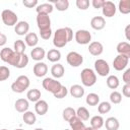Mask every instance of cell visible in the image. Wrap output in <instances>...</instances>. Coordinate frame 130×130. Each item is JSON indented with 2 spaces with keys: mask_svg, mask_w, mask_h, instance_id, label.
I'll list each match as a JSON object with an SVG mask.
<instances>
[{
  "mask_svg": "<svg viewBox=\"0 0 130 130\" xmlns=\"http://www.w3.org/2000/svg\"><path fill=\"white\" fill-rule=\"evenodd\" d=\"M73 39V30L66 26L56 29L53 37V44L56 48H63L65 47L70 41Z\"/></svg>",
  "mask_w": 130,
  "mask_h": 130,
  "instance_id": "cell-1",
  "label": "cell"
},
{
  "mask_svg": "<svg viewBox=\"0 0 130 130\" xmlns=\"http://www.w3.org/2000/svg\"><path fill=\"white\" fill-rule=\"evenodd\" d=\"M29 78L26 75H19L11 84V89L13 92L21 93L29 87Z\"/></svg>",
  "mask_w": 130,
  "mask_h": 130,
  "instance_id": "cell-2",
  "label": "cell"
},
{
  "mask_svg": "<svg viewBox=\"0 0 130 130\" xmlns=\"http://www.w3.org/2000/svg\"><path fill=\"white\" fill-rule=\"evenodd\" d=\"M80 78H81L82 84L87 87L94 85L96 82V74L90 68H84L80 73Z\"/></svg>",
  "mask_w": 130,
  "mask_h": 130,
  "instance_id": "cell-3",
  "label": "cell"
},
{
  "mask_svg": "<svg viewBox=\"0 0 130 130\" xmlns=\"http://www.w3.org/2000/svg\"><path fill=\"white\" fill-rule=\"evenodd\" d=\"M1 19L3 23L7 26H15V24L18 22V17L15 12H13L10 9H4L1 13Z\"/></svg>",
  "mask_w": 130,
  "mask_h": 130,
  "instance_id": "cell-4",
  "label": "cell"
},
{
  "mask_svg": "<svg viewBox=\"0 0 130 130\" xmlns=\"http://www.w3.org/2000/svg\"><path fill=\"white\" fill-rule=\"evenodd\" d=\"M42 85H43V87H44L47 91H49V92H51V93H53V94L56 93V92L62 87V84H61L60 81H58L57 79L51 78V77H46V78L43 80Z\"/></svg>",
  "mask_w": 130,
  "mask_h": 130,
  "instance_id": "cell-5",
  "label": "cell"
},
{
  "mask_svg": "<svg viewBox=\"0 0 130 130\" xmlns=\"http://www.w3.org/2000/svg\"><path fill=\"white\" fill-rule=\"evenodd\" d=\"M37 24L40 31H46L51 29V18L48 14L38 13L37 14Z\"/></svg>",
  "mask_w": 130,
  "mask_h": 130,
  "instance_id": "cell-6",
  "label": "cell"
},
{
  "mask_svg": "<svg viewBox=\"0 0 130 130\" xmlns=\"http://www.w3.org/2000/svg\"><path fill=\"white\" fill-rule=\"evenodd\" d=\"M94 70L100 76H108L110 73V66L104 59H98L94 62Z\"/></svg>",
  "mask_w": 130,
  "mask_h": 130,
  "instance_id": "cell-7",
  "label": "cell"
},
{
  "mask_svg": "<svg viewBox=\"0 0 130 130\" xmlns=\"http://www.w3.org/2000/svg\"><path fill=\"white\" fill-rule=\"evenodd\" d=\"M66 61L71 67H79L83 63V57L81 54H79L75 51H71L67 54Z\"/></svg>",
  "mask_w": 130,
  "mask_h": 130,
  "instance_id": "cell-8",
  "label": "cell"
},
{
  "mask_svg": "<svg viewBox=\"0 0 130 130\" xmlns=\"http://www.w3.org/2000/svg\"><path fill=\"white\" fill-rule=\"evenodd\" d=\"M75 41L79 45H87L91 41V34L86 29H78L75 32Z\"/></svg>",
  "mask_w": 130,
  "mask_h": 130,
  "instance_id": "cell-9",
  "label": "cell"
},
{
  "mask_svg": "<svg viewBox=\"0 0 130 130\" xmlns=\"http://www.w3.org/2000/svg\"><path fill=\"white\" fill-rule=\"evenodd\" d=\"M128 63H129L128 57H126L124 55H118L117 57H115V59L113 61V67L117 71H122L128 66Z\"/></svg>",
  "mask_w": 130,
  "mask_h": 130,
  "instance_id": "cell-10",
  "label": "cell"
},
{
  "mask_svg": "<svg viewBox=\"0 0 130 130\" xmlns=\"http://www.w3.org/2000/svg\"><path fill=\"white\" fill-rule=\"evenodd\" d=\"M102 11H103V15L104 16H106L108 18H111V17H113L116 14L117 7H116L114 2H112V1H105L104 5L102 7Z\"/></svg>",
  "mask_w": 130,
  "mask_h": 130,
  "instance_id": "cell-11",
  "label": "cell"
},
{
  "mask_svg": "<svg viewBox=\"0 0 130 130\" xmlns=\"http://www.w3.org/2000/svg\"><path fill=\"white\" fill-rule=\"evenodd\" d=\"M32 72L37 77H44L48 72V66L44 62H37L34 65Z\"/></svg>",
  "mask_w": 130,
  "mask_h": 130,
  "instance_id": "cell-12",
  "label": "cell"
},
{
  "mask_svg": "<svg viewBox=\"0 0 130 130\" xmlns=\"http://www.w3.org/2000/svg\"><path fill=\"white\" fill-rule=\"evenodd\" d=\"M88 52L92 56H100L104 52V46L101 42H98V41L90 42L88 46Z\"/></svg>",
  "mask_w": 130,
  "mask_h": 130,
  "instance_id": "cell-13",
  "label": "cell"
},
{
  "mask_svg": "<svg viewBox=\"0 0 130 130\" xmlns=\"http://www.w3.org/2000/svg\"><path fill=\"white\" fill-rule=\"evenodd\" d=\"M29 30V24L26 21H18L14 26V31L18 36H26Z\"/></svg>",
  "mask_w": 130,
  "mask_h": 130,
  "instance_id": "cell-14",
  "label": "cell"
},
{
  "mask_svg": "<svg viewBox=\"0 0 130 130\" xmlns=\"http://www.w3.org/2000/svg\"><path fill=\"white\" fill-rule=\"evenodd\" d=\"M90 26L95 30H101L106 26V20L103 16H94L90 20Z\"/></svg>",
  "mask_w": 130,
  "mask_h": 130,
  "instance_id": "cell-15",
  "label": "cell"
},
{
  "mask_svg": "<svg viewBox=\"0 0 130 130\" xmlns=\"http://www.w3.org/2000/svg\"><path fill=\"white\" fill-rule=\"evenodd\" d=\"M48 110H49V105H48V103H47L46 101H44V100L38 101V102L36 103V105H35V111H36V113H37L38 115H40V116H44L45 114H47Z\"/></svg>",
  "mask_w": 130,
  "mask_h": 130,
  "instance_id": "cell-16",
  "label": "cell"
},
{
  "mask_svg": "<svg viewBox=\"0 0 130 130\" xmlns=\"http://www.w3.org/2000/svg\"><path fill=\"white\" fill-rule=\"evenodd\" d=\"M30 56H31L32 60L38 61V62H41L45 58V56H46L45 49L42 48V47H35L31 50V52H30Z\"/></svg>",
  "mask_w": 130,
  "mask_h": 130,
  "instance_id": "cell-17",
  "label": "cell"
},
{
  "mask_svg": "<svg viewBox=\"0 0 130 130\" xmlns=\"http://www.w3.org/2000/svg\"><path fill=\"white\" fill-rule=\"evenodd\" d=\"M64 73H65V69H64L63 65L60 64V63H55V64L52 66V68H51V74H52V76H53L54 78H56V79L63 77Z\"/></svg>",
  "mask_w": 130,
  "mask_h": 130,
  "instance_id": "cell-18",
  "label": "cell"
},
{
  "mask_svg": "<svg viewBox=\"0 0 130 130\" xmlns=\"http://www.w3.org/2000/svg\"><path fill=\"white\" fill-rule=\"evenodd\" d=\"M117 52L119 55H124L130 58V44L128 42H120L117 45Z\"/></svg>",
  "mask_w": 130,
  "mask_h": 130,
  "instance_id": "cell-19",
  "label": "cell"
},
{
  "mask_svg": "<svg viewBox=\"0 0 130 130\" xmlns=\"http://www.w3.org/2000/svg\"><path fill=\"white\" fill-rule=\"evenodd\" d=\"M28 107H29V104H28V101L26 99H18V100H16V102L14 104L15 110L19 113L26 112L28 110Z\"/></svg>",
  "mask_w": 130,
  "mask_h": 130,
  "instance_id": "cell-20",
  "label": "cell"
},
{
  "mask_svg": "<svg viewBox=\"0 0 130 130\" xmlns=\"http://www.w3.org/2000/svg\"><path fill=\"white\" fill-rule=\"evenodd\" d=\"M104 125L106 126L107 130H118L120 127V123L117 118L115 117H109L104 122Z\"/></svg>",
  "mask_w": 130,
  "mask_h": 130,
  "instance_id": "cell-21",
  "label": "cell"
},
{
  "mask_svg": "<svg viewBox=\"0 0 130 130\" xmlns=\"http://www.w3.org/2000/svg\"><path fill=\"white\" fill-rule=\"evenodd\" d=\"M69 92L73 98L79 99L84 95V88H83V86H81L79 84H73V85H71Z\"/></svg>",
  "mask_w": 130,
  "mask_h": 130,
  "instance_id": "cell-22",
  "label": "cell"
},
{
  "mask_svg": "<svg viewBox=\"0 0 130 130\" xmlns=\"http://www.w3.org/2000/svg\"><path fill=\"white\" fill-rule=\"evenodd\" d=\"M69 125L71 130H85V125L83 123V121H81L78 117H73L70 121H69Z\"/></svg>",
  "mask_w": 130,
  "mask_h": 130,
  "instance_id": "cell-23",
  "label": "cell"
},
{
  "mask_svg": "<svg viewBox=\"0 0 130 130\" xmlns=\"http://www.w3.org/2000/svg\"><path fill=\"white\" fill-rule=\"evenodd\" d=\"M37 13H44V14H50L53 12L54 10V6L51 3H42V4H38L37 8Z\"/></svg>",
  "mask_w": 130,
  "mask_h": 130,
  "instance_id": "cell-24",
  "label": "cell"
},
{
  "mask_svg": "<svg viewBox=\"0 0 130 130\" xmlns=\"http://www.w3.org/2000/svg\"><path fill=\"white\" fill-rule=\"evenodd\" d=\"M24 43L28 47H36L39 43V38L36 32H28L24 38Z\"/></svg>",
  "mask_w": 130,
  "mask_h": 130,
  "instance_id": "cell-25",
  "label": "cell"
},
{
  "mask_svg": "<svg viewBox=\"0 0 130 130\" xmlns=\"http://www.w3.org/2000/svg\"><path fill=\"white\" fill-rule=\"evenodd\" d=\"M47 59L50 62L57 63L61 59V52L58 49H51L47 53Z\"/></svg>",
  "mask_w": 130,
  "mask_h": 130,
  "instance_id": "cell-26",
  "label": "cell"
},
{
  "mask_svg": "<svg viewBox=\"0 0 130 130\" xmlns=\"http://www.w3.org/2000/svg\"><path fill=\"white\" fill-rule=\"evenodd\" d=\"M41 91L38 89V88H32V89H29L27 92H26V98H27V101L29 102H32V103H37L38 101L41 100Z\"/></svg>",
  "mask_w": 130,
  "mask_h": 130,
  "instance_id": "cell-27",
  "label": "cell"
},
{
  "mask_svg": "<svg viewBox=\"0 0 130 130\" xmlns=\"http://www.w3.org/2000/svg\"><path fill=\"white\" fill-rule=\"evenodd\" d=\"M104 122H105V120L102 116L95 115L90 119V127L93 128V129L99 130L104 126Z\"/></svg>",
  "mask_w": 130,
  "mask_h": 130,
  "instance_id": "cell-28",
  "label": "cell"
},
{
  "mask_svg": "<svg viewBox=\"0 0 130 130\" xmlns=\"http://www.w3.org/2000/svg\"><path fill=\"white\" fill-rule=\"evenodd\" d=\"M13 53H14V51H13L12 49H10V48H8V47H5V48H3V49L0 51V59H1L3 62L8 63V61H9V59L11 58V56L13 55Z\"/></svg>",
  "mask_w": 130,
  "mask_h": 130,
  "instance_id": "cell-29",
  "label": "cell"
},
{
  "mask_svg": "<svg viewBox=\"0 0 130 130\" xmlns=\"http://www.w3.org/2000/svg\"><path fill=\"white\" fill-rule=\"evenodd\" d=\"M22 120L26 125H34L37 121V117H36V114H34L32 112L26 111V112L23 113Z\"/></svg>",
  "mask_w": 130,
  "mask_h": 130,
  "instance_id": "cell-30",
  "label": "cell"
},
{
  "mask_svg": "<svg viewBox=\"0 0 130 130\" xmlns=\"http://www.w3.org/2000/svg\"><path fill=\"white\" fill-rule=\"evenodd\" d=\"M118 9L122 14L130 13V0H120L118 4Z\"/></svg>",
  "mask_w": 130,
  "mask_h": 130,
  "instance_id": "cell-31",
  "label": "cell"
},
{
  "mask_svg": "<svg viewBox=\"0 0 130 130\" xmlns=\"http://www.w3.org/2000/svg\"><path fill=\"white\" fill-rule=\"evenodd\" d=\"M106 82H107V86L109 88H111V89H116L120 84L119 78L116 75H109L107 80H106Z\"/></svg>",
  "mask_w": 130,
  "mask_h": 130,
  "instance_id": "cell-32",
  "label": "cell"
},
{
  "mask_svg": "<svg viewBox=\"0 0 130 130\" xmlns=\"http://www.w3.org/2000/svg\"><path fill=\"white\" fill-rule=\"evenodd\" d=\"M76 116V111L73 109V108H71V107H67V108H65L64 110H63V112H62V117H63V119L65 120V121H67V122H69L73 117H75Z\"/></svg>",
  "mask_w": 130,
  "mask_h": 130,
  "instance_id": "cell-33",
  "label": "cell"
},
{
  "mask_svg": "<svg viewBox=\"0 0 130 130\" xmlns=\"http://www.w3.org/2000/svg\"><path fill=\"white\" fill-rule=\"evenodd\" d=\"M76 117H78L81 121H87L89 119V112L85 107H79L76 110Z\"/></svg>",
  "mask_w": 130,
  "mask_h": 130,
  "instance_id": "cell-34",
  "label": "cell"
},
{
  "mask_svg": "<svg viewBox=\"0 0 130 130\" xmlns=\"http://www.w3.org/2000/svg\"><path fill=\"white\" fill-rule=\"evenodd\" d=\"M85 102L88 106H96L100 103V96H99V94H96L94 92H90L86 95Z\"/></svg>",
  "mask_w": 130,
  "mask_h": 130,
  "instance_id": "cell-35",
  "label": "cell"
},
{
  "mask_svg": "<svg viewBox=\"0 0 130 130\" xmlns=\"http://www.w3.org/2000/svg\"><path fill=\"white\" fill-rule=\"evenodd\" d=\"M13 51L18 53V54H23L25 49H26V45L22 40H16L13 44Z\"/></svg>",
  "mask_w": 130,
  "mask_h": 130,
  "instance_id": "cell-36",
  "label": "cell"
},
{
  "mask_svg": "<svg viewBox=\"0 0 130 130\" xmlns=\"http://www.w3.org/2000/svg\"><path fill=\"white\" fill-rule=\"evenodd\" d=\"M54 5L58 11H66L69 7V1L68 0H57V1H54Z\"/></svg>",
  "mask_w": 130,
  "mask_h": 130,
  "instance_id": "cell-37",
  "label": "cell"
},
{
  "mask_svg": "<svg viewBox=\"0 0 130 130\" xmlns=\"http://www.w3.org/2000/svg\"><path fill=\"white\" fill-rule=\"evenodd\" d=\"M112 109V106L109 102H102L99 104V107H98V111L100 114H107L111 111Z\"/></svg>",
  "mask_w": 130,
  "mask_h": 130,
  "instance_id": "cell-38",
  "label": "cell"
},
{
  "mask_svg": "<svg viewBox=\"0 0 130 130\" xmlns=\"http://www.w3.org/2000/svg\"><path fill=\"white\" fill-rule=\"evenodd\" d=\"M110 101H111V103H113V104H115V105L120 104V103L122 102V94H121L119 91L114 90V91H112L111 94H110Z\"/></svg>",
  "mask_w": 130,
  "mask_h": 130,
  "instance_id": "cell-39",
  "label": "cell"
},
{
  "mask_svg": "<svg viewBox=\"0 0 130 130\" xmlns=\"http://www.w3.org/2000/svg\"><path fill=\"white\" fill-rule=\"evenodd\" d=\"M10 76V70L6 66H0V81L8 79Z\"/></svg>",
  "mask_w": 130,
  "mask_h": 130,
  "instance_id": "cell-40",
  "label": "cell"
},
{
  "mask_svg": "<svg viewBox=\"0 0 130 130\" xmlns=\"http://www.w3.org/2000/svg\"><path fill=\"white\" fill-rule=\"evenodd\" d=\"M27 64H28V57L24 53L23 54H20V59L18 61V64L16 66V68H19V69L24 68V67L27 66Z\"/></svg>",
  "mask_w": 130,
  "mask_h": 130,
  "instance_id": "cell-41",
  "label": "cell"
},
{
  "mask_svg": "<svg viewBox=\"0 0 130 130\" xmlns=\"http://www.w3.org/2000/svg\"><path fill=\"white\" fill-rule=\"evenodd\" d=\"M67 93H68V89L66 88V86L62 85V87H61L56 93H54L53 95H54V98H56V99H64V98H66Z\"/></svg>",
  "mask_w": 130,
  "mask_h": 130,
  "instance_id": "cell-42",
  "label": "cell"
},
{
  "mask_svg": "<svg viewBox=\"0 0 130 130\" xmlns=\"http://www.w3.org/2000/svg\"><path fill=\"white\" fill-rule=\"evenodd\" d=\"M76 6L80 10H86L89 7L88 0H76Z\"/></svg>",
  "mask_w": 130,
  "mask_h": 130,
  "instance_id": "cell-43",
  "label": "cell"
},
{
  "mask_svg": "<svg viewBox=\"0 0 130 130\" xmlns=\"http://www.w3.org/2000/svg\"><path fill=\"white\" fill-rule=\"evenodd\" d=\"M38 0H23L22 1V4L27 7V8H34L36 6H38Z\"/></svg>",
  "mask_w": 130,
  "mask_h": 130,
  "instance_id": "cell-44",
  "label": "cell"
},
{
  "mask_svg": "<svg viewBox=\"0 0 130 130\" xmlns=\"http://www.w3.org/2000/svg\"><path fill=\"white\" fill-rule=\"evenodd\" d=\"M122 79L125 82V84H130V68H127L125 70V72L123 73Z\"/></svg>",
  "mask_w": 130,
  "mask_h": 130,
  "instance_id": "cell-45",
  "label": "cell"
},
{
  "mask_svg": "<svg viewBox=\"0 0 130 130\" xmlns=\"http://www.w3.org/2000/svg\"><path fill=\"white\" fill-rule=\"evenodd\" d=\"M105 1L104 0H92L91 1V5L93 6V8L98 9V8H102L104 5Z\"/></svg>",
  "mask_w": 130,
  "mask_h": 130,
  "instance_id": "cell-46",
  "label": "cell"
},
{
  "mask_svg": "<svg viewBox=\"0 0 130 130\" xmlns=\"http://www.w3.org/2000/svg\"><path fill=\"white\" fill-rule=\"evenodd\" d=\"M40 35H41V38L43 40H49L52 36V29L46 30V31H40Z\"/></svg>",
  "mask_w": 130,
  "mask_h": 130,
  "instance_id": "cell-47",
  "label": "cell"
},
{
  "mask_svg": "<svg viewBox=\"0 0 130 130\" xmlns=\"http://www.w3.org/2000/svg\"><path fill=\"white\" fill-rule=\"evenodd\" d=\"M122 93L126 98L130 96V84H124V86L122 88Z\"/></svg>",
  "mask_w": 130,
  "mask_h": 130,
  "instance_id": "cell-48",
  "label": "cell"
},
{
  "mask_svg": "<svg viewBox=\"0 0 130 130\" xmlns=\"http://www.w3.org/2000/svg\"><path fill=\"white\" fill-rule=\"evenodd\" d=\"M7 42V37L4 34H0V47H3Z\"/></svg>",
  "mask_w": 130,
  "mask_h": 130,
  "instance_id": "cell-49",
  "label": "cell"
},
{
  "mask_svg": "<svg viewBox=\"0 0 130 130\" xmlns=\"http://www.w3.org/2000/svg\"><path fill=\"white\" fill-rule=\"evenodd\" d=\"M129 29H130V24H128L125 28V36H126V39L127 41H130V36H129Z\"/></svg>",
  "mask_w": 130,
  "mask_h": 130,
  "instance_id": "cell-50",
  "label": "cell"
},
{
  "mask_svg": "<svg viewBox=\"0 0 130 130\" xmlns=\"http://www.w3.org/2000/svg\"><path fill=\"white\" fill-rule=\"evenodd\" d=\"M85 130H96V129H93L91 127H85Z\"/></svg>",
  "mask_w": 130,
  "mask_h": 130,
  "instance_id": "cell-51",
  "label": "cell"
},
{
  "mask_svg": "<svg viewBox=\"0 0 130 130\" xmlns=\"http://www.w3.org/2000/svg\"><path fill=\"white\" fill-rule=\"evenodd\" d=\"M35 130H44V129H43V128H36Z\"/></svg>",
  "mask_w": 130,
  "mask_h": 130,
  "instance_id": "cell-52",
  "label": "cell"
},
{
  "mask_svg": "<svg viewBox=\"0 0 130 130\" xmlns=\"http://www.w3.org/2000/svg\"><path fill=\"white\" fill-rule=\"evenodd\" d=\"M15 130H24V129H21V128H18V129H15Z\"/></svg>",
  "mask_w": 130,
  "mask_h": 130,
  "instance_id": "cell-53",
  "label": "cell"
},
{
  "mask_svg": "<svg viewBox=\"0 0 130 130\" xmlns=\"http://www.w3.org/2000/svg\"><path fill=\"white\" fill-rule=\"evenodd\" d=\"M1 130H7V129H1Z\"/></svg>",
  "mask_w": 130,
  "mask_h": 130,
  "instance_id": "cell-54",
  "label": "cell"
},
{
  "mask_svg": "<svg viewBox=\"0 0 130 130\" xmlns=\"http://www.w3.org/2000/svg\"><path fill=\"white\" fill-rule=\"evenodd\" d=\"M65 130H69V129H65Z\"/></svg>",
  "mask_w": 130,
  "mask_h": 130,
  "instance_id": "cell-55",
  "label": "cell"
},
{
  "mask_svg": "<svg viewBox=\"0 0 130 130\" xmlns=\"http://www.w3.org/2000/svg\"><path fill=\"white\" fill-rule=\"evenodd\" d=\"M0 34H1V31H0Z\"/></svg>",
  "mask_w": 130,
  "mask_h": 130,
  "instance_id": "cell-56",
  "label": "cell"
}]
</instances>
